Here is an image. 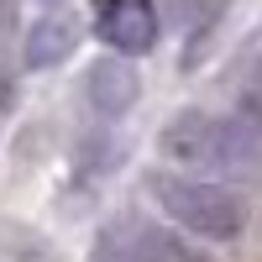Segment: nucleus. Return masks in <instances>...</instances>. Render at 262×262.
Segmentation results:
<instances>
[{
	"instance_id": "1",
	"label": "nucleus",
	"mask_w": 262,
	"mask_h": 262,
	"mask_svg": "<svg viewBox=\"0 0 262 262\" xmlns=\"http://www.w3.org/2000/svg\"><path fill=\"white\" fill-rule=\"evenodd\" d=\"M163 158L173 168H189L200 179H252L262 173V126L247 116H215V111H179L163 126Z\"/></svg>"
},
{
	"instance_id": "2",
	"label": "nucleus",
	"mask_w": 262,
	"mask_h": 262,
	"mask_svg": "<svg viewBox=\"0 0 262 262\" xmlns=\"http://www.w3.org/2000/svg\"><path fill=\"white\" fill-rule=\"evenodd\" d=\"M147 194L194 242H236V236L247 231L242 194L226 189L221 179H200V173H147Z\"/></svg>"
},
{
	"instance_id": "3",
	"label": "nucleus",
	"mask_w": 262,
	"mask_h": 262,
	"mask_svg": "<svg viewBox=\"0 0 262 262\" xmlns=\"http://www.w3.org/2000/svg\"><path fill=\"white\" fill-rule=\"evenodd\" d=\"M100 262H215L200 252V242H189L179 226H158V221H111L100 231Z\"/></svg>"
},
{
	"instance_id": "4",
	"label": "nucleus",
	"mask_w": 262,
	"mask_h": 262,
	"mask_svg": "<svg viewBox=\"0 0 262 262\" xmlns=\"http://www.w3.org/2000/svg\"><path fill=\"white\" fill-rule=\"evenodd\" d=\"M163 16L158 0H95V37L121 58H142L158 48Z\"/></svg>"
},
{
	"instance_id": "5",
	"label": "nucleus",
	"mask_w": 262,
	"mask_h": 262,
	"mask_svg": "<svg viewBox=\"0 0 262 262\" xmlns=\"http://www.w3.org/2000/svg\"><path fill=\"white\" fill-rule=\"evenodd\" d=\"M137 95H142L137 69H131L121 53H105V58H95L90 69H84V100H90V111L105 116V121L126 116L131 105H137Z\"/></svg>"
},
{
	"instance_id": "6",
	"label": "nucleus",
	"mask_w": 262,
	"mask_h": 262,
	"mask_svg": "<svg viewBox=\"0 0 262 262\" xmlns=\"http://www.w3.org/2000/svg\"><path fill=\"white\" fill-rule=\"evenodd\" d=\"M74 21L69 16H42L32 21V32H27V69H53V63H63L74 53Z\"/></svg>"
},
{
	"instance_id": "7",
	"label": "nucleus",
	"mask_w": 262,
	"mask_h": 262,
	"mask_svg": "<svg viewBox=\"0 0 262 262\" xmlns=\"http://www.w3.org/2000/svg\"><path fill=\"white\" fill-rule=\"evenodd\" d=\"M242 116L252 126H262V37L252 42V53L242 63Z\"/></svg>"
},
{
	"instance_id": "8",
	"label": "nucleus",
	"mask_w": 262,
	"mask_h": 262,
	"mask_svg": "<svg viewBox=\"0 0 262 262\" xmlns=\"http://www.w3.org/2000/svg\"><path fill=\"white\" fill-rule=\"evenodd\" d=\"M173 16H179L184 37H200L215 16H221V0H173Z\"/></svg>"
},
{
	"instance_id": "9",
	"label": "nucleus",
	"mask_w": 262,
	"mask_h": 262,
	"mask_svg": "<svg viewBox=\"0 0 262 262\" xmlns=\"http://www.w3.org/2000/svg\"><path fill=\"white\" fill-rule=\"evenodd\" d=\"M11 105V79H6V69H0V111Z\"/></svg>"
}]
</instances>
